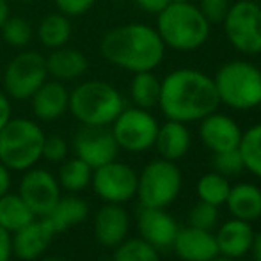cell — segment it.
Here are the masks:
<instances>
[{"label": "cell", "instance_id": "19", "mask_svg": "<svg viewBox=\"0 0 261 261\" xmlns=\"http://www.w3.org/2000/svg\"><path fill=\"white\" fill-rule=\"evenodd\" d=\"M32 112L39 121H57L68 112L69 91L61 80H46L31 98Z\"/></svg>", "mask_w": 261, "mask_h": 261}, {"label": "cell", "instance_id": "29", "mask_svg": "<svg viewBox=\"0 0 261 261\" xmlns=\"http://www.w3.org/2000/svg\"><path fill=\"white\" fill-rule=\"evenodd\" d=\"M238 151L244 160L245 171L261 178V123L242 132Z\"/></svg>", "mask_w": 261, "mask_h": 261}, {"label": "cell", "instance_id": "43", "mask_svg": "<svg viewBox=\"0 0 261 261\" xmlns=\"http://www.w3.org/2000/svg\"><path fill=\"white\" fill-rule=\"evenodd\" d=\"M11 16V9H9V4L7 0H0V27L4 25V21Z\"/></svg>", "mask_w": 261, "mask_h": 261}, {"label": "cell", "instance_id": "35", "mask_svg": "<svg viewBox=\"0 0 261 261\" xmlns=\"http://www.w3.org/2000/svg\"><path fill=\"white\" fill-rule=\"evenodd\" d=\"M231 4V0H197L196 6L210 23H222Z\"/></svg>", "mask_w": 261, "mask_h": 261}, {"label": "cell", "instance_id": "14", "mask_svg": "<svg viewBox=\"0 0 261 261\" xmlns=\"http://www.w3.org/2000/svg\"><path fill=\"white\" fill-rule=\"evenodd\" d=\"M199 139L213 153L237 149L242 139V128L231 116L220 112H212L201 119Z\"/></svg>", "mask_w": 261, "mask_h": 261}, {"label": "cell", "instance_id": "23", "mask_svg": "<svg viewBox=\"0 0 261 261\" xmlns=\"http://www.w3.org/2000/svg\"><path fill=\"white\" fill-rule=\"evenodd\" d=\"M226 206L233 219L252 222L261 217V189L254 183H237L229 189Z\"/></svg>", "mask_w": 261, "mask_h": 261}, {"label": "cell", "instance_id": "18", "mask_svg": "<svg viewBox=\"0 0 261 261\" xmlns=\"http://www.w3.org/2000/svg\"><path fill=\"white\" fill-rule=\"evenodd\" d=\"M176 256L183 261H212L219 256L215 234L201 227H179L172 242Z\"/></svg>", "mask_w": 261, "mask_h": 261}, {"label": "cell", "instance_id": "13", "mask_svg": "<svg viewBox=\"0 0 261 261\" xmlns=\"http://www.w3.org/2000/svg\"><path fill=\"white\" fill-rule=\"evenodd\" d=\"M75 156L84 160L93 169L116 160L119 153L110 126H84L73 137Z\"/></svg>", "mask_w": 261, "mask_h": 261}, {"label": "cell", "instance_id": "49", "mask_svg": "<svg viewBox=\"0 0 261 261\" xmlns=\"http://www.w3.org/2000/svg\"><path fill=\"white\" fill-rule=\"evenodd\" d=\"M254 261H261V259H254Z\"/></svg>", "mask_w": 261, "mask_h": 261}, {"label": "cell", "instance_id": "32", "mask_svg": "<svg viewBox=\"0 0 261 261\" xmlns=\"http://www.w3.org/2000/svg\"><path fill=\"white\" fill-rule=\"evenodd\" d=\"M4 41L14 48H23L32 39V27L25 18L21 16H9L4 25L0 27Z\"/></svg>", "mask_w": 261, "mask_h": 261}, {"label": "cell", "instance_id": "9", "mask_svg": "<svg viewBox=\"0 0 261 261\" xmlns=\"http://www.w3.org/2000/svg\"><path fill=\"white\" fill-rule=\"evenodd\" d=\"M48 79L46 59L39 52L25 50L9 61L4 71V93L13 100H31Z\"/></svg>", "mask_w": 261, "mask_h": 261}, {"label": "cell", "instance_id": "20", "mask_svg": "<svg viewBox=\"0 0 261 261\" xmlns=\"http://www.w3.org/2000/svg\"><path fill=\"white\" fill-rule=\"evenodd\" d=\"M252 238H254V229H252L251 222L240 219L227 220L219 227L215 234L219 256L233 259L244 258L245 254L251 252Z\"/></svg>", "mask_w": 261, "mask_h": 261}, {"label": "cell", "instance_id": "2", "mask_svg": "<svg viewBox=\"0 0 261 261\" xmlns=\"http://www.w3.org/2000/svg\"><path fill=\"white\" fill-rule=\"evenodd\" d=\"M107 62L132 73L153 71L165 55V45L156 29L146 23H124L110 29L100 43Z\"/></svg>", "mask_w": 261, "mask_h": 261}, {"label": "cell", "instance_id": "27", "mask_svg": "<svg viewBox=\"0 0 261 261\" xmlns=\"http://www.w3.org/2000/svg\"><path fill=\"white\" fill-rule=\"evenodd\" d=\"M160 87L162 80L153 71L134 73V79L130 84V96L135 107L139 109H155L160 101Z\"/></svg>", "mask_w": 261, "mask_h": 261}, {"label": "cell", "instance_id": "42", "mask_svg": "<svg viewBox=\"0 0 261 261\" xmlns=\"http://www.w3.org/2000/svg\"><path fill=\"white\" fill-rule=\"evenodd\" d=\"M251 251H252V254H254V259H261V231L259 233H254Z\"/></svg>", "mask_w": 261, "mask_h": 261}, {"label": "cell", "instance_id": "11", "mask_svg": "<svg viewBox=\"0 0 261 261\" xmlns=\"http://www.w3.org/2000/svg\"><path fill=\"white\" fill-rule=\"evenodd\" d=\"M139 174L123 162L112 160L93 169L91 187L105 203L123 204L137 196Z\"/></svg>", "mask_w": 261, "mask_h": 261}, {"label": "cell", "instance_id": "15", "mask_svg": "<svg viewBox=\"0 0 261 261\" xmlns=\"http://www.w3.org/2000/svg\"><path fill=\"white\" fill-rule=\"evenodd\" d=\"M55 234L57 233L45 217H36L25 227L13 233V256L21 261L39 259L50 247Z\"/></svg>", "mask_w": 261, "mask_h": 261}, {"label": "cell", "instance_id": "47", "mask_svg": "<svg viewBox=\"0 0 261 261\" xmlns=\"http://www.w3.org/2000/svg\"><path fill=\"white\" fill-rule=\"evenodd\" d=\"M23 2H38V0H23Z\"/></svg>", "mask_w": 261, "mask_h": 261}, {"label": "cell", "instance_id": "46", "mask_svg": "<svg viewBox=\"0 0 261 261\" xmlns=\"http://www.w3.org/2000/svg\"><path fill=\"white\" fill-rule=\"evenodd\" d=\"M171 2H190V0H171Z\"/></svg>", "mask_w": 261, "mask_h": 261}, {"label": "cell", "instance_id": "21", "mask_svg": "<svg viewBox=\"0 0 261 261\" xmlns=\"http://www.w3.org/2000/svg\"><path fill=\"white\" fill-rule=\"evenodd\" d=\"M190 144H192V137H190L187 124L179 123V121L167 119V123L158 126L153 148H156L160 158L176 162L189 153Z\"/></svg>", "mask_w": 261, "mask_h": 261}, {"label": "cell", "instance_id": "12", "mask_svg": "<svg viewBox=\"0 0 261 261\" xmlns=\"http://www.w3.org/2000/svg\"><path fill=\"white\" fill-rule=\"evenodd\" d=\"M18 194L36 217H45L61 199V185L57 176H54L46 169L34 165L23 171Z\"/></svg>", "mask_w": 261, "mask_h": 261}, {"label": "cell", "instance_id": "30", "mask_svg": "<svg viewBox=\"0 0 261 261\" xmlns=\"http://www.w3.org/2000/svg\"><path fill=\"white\" fill-rule=\"evenodd\" d=\"M229 181L226 176L219 174V172H206L199 178L197 181V196L199 201L210 203L213 206H222L226 204L227 194H229Z\"/></svg>", "mask_w": 261, "mask_h": 261}, {"label": "cell", "instance_id": "33", "mask_svg": "<svg viewBox=\"0 0 261 261\" xmlns=\"http://www.w3.org/2000/svg\"><path fill=\"white\" fill-rule=\"evenodd\" d=\"M219 220V206L199 201L194 204L189 213V226L201 227V229H212Z\"/></svg>", "mask_w": 261, "mask_h": 261}, {"label": "cell", "instance_id": "48", "mask_svg": "<svg viewBox=\"0 0 261 261\" xmlns=\"http://www.w3.org/2000/svg\"><path fill=\"white\" fill-rule=\"evenodd\" d=\"M258 109H259V112H261V101H259V105H258Z\"/></svg>", "mask_w": 261, "mask_h": 261}, {"label": "cell", "instance_id": "38", "mask_svg": "<svg viewBox=\"0 0 261 261\" xmlns=\"http://www.w3.org/2000/svg\"><path fill=\"white\" fill-rule=\"evenodd\" d=\"M13 258V234L0 226V261H11Z\"/></svg>", "mask_w": 261, "mask_h": 261}, {"label": "cell", "instance_id": "37", "mask_svg": "<svg viewBox=\"0 0 261 261\" xmlns=\"http://www.w3.org/2000/svg\"><path fill=\"white\" fill-rule=\"evenodd\" d=\"M96 4V0H55L59 13L66 14L68 18L82 16L87 11H91Z\"/></svg>", "mask_w": 261, "mask_h": 261}, {"label": "cell", "instance_id": "25", "mask_svg": "<svg viewBox=\"0 0 261 261\" xmlns=\"http://www.w3.org/2000/svg\"><path fill=\"white\" fill-rule=\"evenodd\" d=\"M34 219L36 215L20 197V194H13L9 190L0 197V226L9 231L11 234L25 227Z\"/></svg>", "mask_w": 261, "mask_h": 261}, {"label": "cell", "instance_id": "8", "mask_svg": "<svg viewBox=\"0 0 261 261\" xmlns=\"http://www.w3.org/2000/svg\"><path fill=\"white\" fill-rule=\"evenodd\" d=\"M227 41L244 55L261 54V6L256 0L231 4L222 21Z\"/></svg>", "mask_w": 261, "mask_h": 261}, {"label": "cell", "instance_id": "39", "mask_svg": "<svg viewBox=\"0 0 261 261\" xmlns=\"http://www.w3.org/2000/svg\"><path fill=\"white\" fill-rule=\"evenodd\" d=\"M134 2L139 9L146 11V13L158 14L167 4H171V0H134Z\"/></svg>", "mask_w": 261, "mask_h": 261}, {"label": "cell", "instance_id": "44", "mask_svg": "<svg viewBox=\"0 0 261 261\" xmlns=\"http://www.w3.org/2000/svg\"><path fill=\"white\" fill-rule=\"evenodd\" d=\"M212 261H237V259H233V258H226V256H220V258H219V256H217V258H215V259H212Z\"/></svg>", "mask_w": 261, "mask_h": 261}, {"label": "cell", "instance_id": "31", "mask_svg": "<svg viewBox=\"0 0 261 261\" xmlns=\"http://www.w3.org/2000/svg\"><path fill=\"white\" fill-rule=\"evenodd\" d=\"M112 261H160V254L142 238H126L114 249Z\"/></svg>", "mask_w": 261, "mask_h": 261}, {"label": "cell", "instance_id": "5", "mask_svg": "<svg viewBox=\"0 0 261 261\" xmlns=\"http://www.w3.org/2000/svg\"><path fill=\"white\" fill-rule=\"evenodd\" d=\"M45 132L36 121L11 117L0 130V162L9 171L23 172L43 158Z\"/></svg>", "mask_w": 261, "mask_h": 261}, {"label": "cell", "instance_id": "10", "mask_svg": "<svg viewBox=\"0 0 261 261\" xmlns=\"http://www.w3.org/2000/svg\"><path fill=\"white\" fill-rule=\"evenodd\" d=\"M158 121L149 110L132 107H124L119 116L110 124L119 149L130 153H144L155 146Z\"/></svg>", "mask_w": 261, "mask_h": 261}, {"label": "cell", "instance_id": "40", "mask_svg": "<svg viewBox=\"0 0 261 261\" xmlns=\"http://www.w3.org/2000/svg\"><path fill=\"white\" fill-rule=\"evenodd\" d=\"M11 119V101L9 96L0 89V130L4 128V124Z\"/></svg>", "mask_w": 261, "mask_h": 261}, {"label": "cell", "instance_id": "24", "mask_svg": "<svg viewBox=\"0 0 261 261\" xmlns=\"http://www.w3.org/2000/svg\"><path fill=\"white\" fill-rule=\"evenodd\" d=\"M89 215V204L76 196H66L55 203V206L50 210L45 219L54 227L55 233H64L71 227L82 224Z\"/></svg>", "mask_w": 261, "mask_h": 261}, {"label": "cell", "instance_id": "34", "mask_svg": "<svg viewBox=\"0 0 261 261\" xmlns=\"http://www.w3.org/2000/svg\"><path fill=\"white\" fill-rule=\"evenodd\" d=\"M213 165H215V171L219 174L226 176V178L227 176L240 174L242 171H245L244 160H242L238 148L222 153H213Z\"/></svg>", "mask_w": 261, "mask_h": 261}, {"label": "cell", "instance_id": "45", "mask_svg": "<svg viewBox=\"0 0 261 261\" xmlns=\"http://www.w3.org/2000/svg\"><path fill=\"white\" fill-rule=\"evenodd\" d=\"M41 261H68V259H62V258H45Z\"/></svg>", "mask_w": 261, "mask_h": 261}, {"label": "cell", "instance_id": "17", "mask_svg": "<svg viewBox=\"0 0 261 261\" xmlns=\"http://www.w3.org/2000/svg\"><path fill=\"white\" fill-rule=\"evenodd\" d=\"M137 227L141 238L155 249L172 247L179 226L165 208H142L137 219Z\"/></svg>", "mask_w": 261, "mask_h": 261}, {"label": "cell", "instance_id": "4", "mask_svg": "<svg viewBox=\"0 0 261 261\" xmlns=\"http://www.w3.org/2000/svg\"><path fill=\"white\" fill-rule=\"evenodd\" d=\"M123 109L121 93L103 80H87L69 93L68 112L84 126H110Z\"/></svg>", "mask_w": 261, "mask_h": 261}, {"label": "cell", "instance_id": "26", "mask_svg": "<svg viewBox=\"0 0 261 261\" xmlns=\"http://www.w3.org/2000/svg\"><path fill=\"white\" fill-rule=\"evenodd\" d=\"M38 38L45 48L55 50L66 46L71 38V21L62 13H50L39 21Z\"/></svg>", "mask_w": 261, "mask_h": 261}, {"label": "cell", "instance_id": "1", "mask_svg": "<svg viewBox=\"0 0 261 261\" xmlns=\"http://www.w3.org/2000/svg\"><path fill=\"white\" fill-rule=\"evenodd\" d=\"M219 105L213 79L199 69L179 68L162 80L158 107L167 119L194 123L215 112Z\"/></svg>", "mask_w": 261, "mask_h": 261}, {"label": "cell", "instance_id": "16", "mask_svg": "<svg viewBox=\"0 0 261 261\" xmlns=\"http://www.w3.org/2000/svg\"><path fill=\"white\" fill-rule=\"evenodd\" d=\"M94 238L107 249H116L123 244L130 233V215L123 204L105 203L96 212L93 222Z\"/></svg>", "mask_w": 261, "mask_h": 261}, {"label": "cell", "instance_id": "7", "mask_svg": "<svg viewBox=\"0 0 261 261\" xmlns=\"http://www.w3.org/2000/svg\"><path fill=\"white\" fill-rule=\"evenodd\" d=\"M183 176L179 167L171 160H151L137 179V196L142 208H167L181 192Z\"/></svg>", "mask_w": 261, "mask_h": 261}, {"label": "cell", "instance_id": "22", "mask_svg": "<svg viewBox=\"0 0 261 261\" xmlns=\"http://www.w3.org/2000/svg\"><path fill=\"white\" fill-rule=\"evenodd\" d=\"M89 62L87 57L80 50L69 48V46H61V48L52 50V54L46 57V69L48 76H54V80H76L86 75Z\"/></svg>", "mask_w": 261, "mask_h": 261}, {"label": "cell", "instance_id": "6", "mask_svg": "<svg viewBox=\"0 0 261 261\" xmlns=\"http://www.w3.org/2000/svg\"><path fill=\"white\" fill-rule=\"evenodd\" d=\"M215 84L219 101L234 110L258 109L261 101V69L247 61H231L217 69Z\"/></svg>", "mask_w": 261, "mask_h": 261}, {"label": "cell", "instance_id": "41", "mask_svg": "<svg viewBox=\"0 0 261 261\" xmlns=\"http://www.w3.org/2000/svg\"><path fill=\"white\" fill-rule=\"evenodd\" d=\"M11 190V171L0 162V197Z\"/></svg>", "mask_w": 261, "mask_h": 261}, {"label": "cell", "instance_id": "36", "mask_svg": "<svg viewBox=\"0 0 261 261\" xmlns=\"http://www.w3.org/2000/svg\"><path fill=\"white\" fill-rule=\"evenodd\" d=\"M69 146L68 141L61 135H50L45 137V144H43V158L54 164H61L68 158Z\"/></svg>", "mask_w": 261, "mask_h": 261}, {"label": "cell", "instance_id": "28", "mask_svg": "<svg viewBox=\"0 0 261 261\" xmlns=\"http://www.w3.org/2000/svg\"><path fill=\"white\" fill-rule=\"evenodd\" d=\"M61 169H59V185L61 189L68 190L71 194L82 192L87 187H91V178H93V167L87 165L79 156L66 158L61 162Z\"/></svg>", "mask_w": 261, "mask_h": 261}, {"label": "cell", "instance_id": "3", "mask_svg": "<svg viewBox=\"0 0 261 261\" xmlns=\"http://www.w3.org/2000/svg\"><path fill=\"white\" fill-rule=\"evenodd\" d=\"M210 21L196 4L171 2L156 14V32L165 48L178 52H194L210 38Z\"/></svg>", "mask_w": 261, "mask_h": 261}]
</instances>
